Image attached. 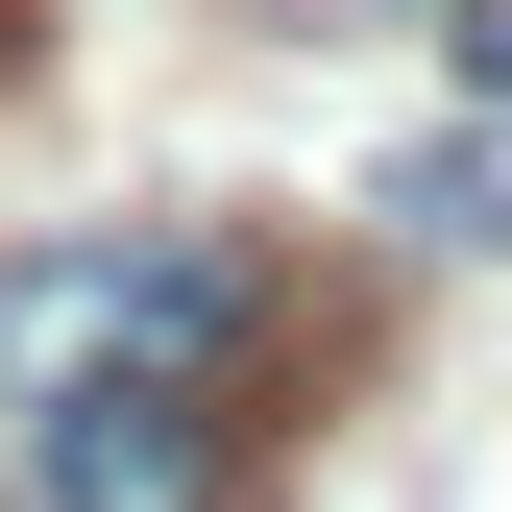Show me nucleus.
Returning <instances> with one entry per match:
<instances>
[{
  "label": "nucleus",
  "instance_id": "nucleus-1",
  "mask_svg": "<svg viewBox=\"0 0 512 512\" xmlns=\"http://www.w3.org/2000/svg\"><path fill=\"white\" fill-rule=\"evenodd\" d=\"M244 342H269V269H244L220 220L0 244V391H122V366H171V391H244Z\"/></svg>",
  "mask_w": 512,
  "mask_h": 512
},
{
  "label": "nucleus",
  "instance_id": "nucleus-2",
  "mask_svg": "<svg viewBox=\"0 0 512 512\" xmlns=\"http://www.w3.org/2000/svg\"><path fill=\"white\" fill-rule=\"evenodd\" d=\"M0 512H244V391H0Z\"/></svg>",
  "mask_w": 512,
  "mask_h": 512
},
{
  "label": "nucleus",
  "instance_id": "nucleus-3",
  "mask_svg": "<svg viewBox=\"0 0 512 512\" xmlns=\"http://www.w3.org/2000/svg\"><path fill=\"white\" fill-rule=\"evenodd\" d=\"M269 25H366V0H269Z\"/></svg>",
  "mask_w": 512,
  "mask_h": 512
}]
</instances>
